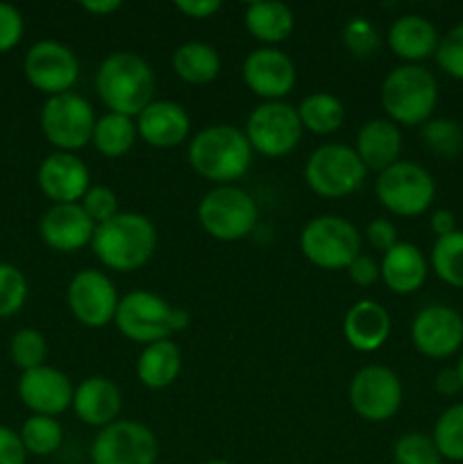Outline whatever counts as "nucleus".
<instances>
[{
  "instance_id": "nucleus-36",
  "label": "nucleus",
  "mask_w": 463,
  "mask_h": 464,
  "mask_svg": "<svg viewBox=\"0 0 463 464\" xmlns=\"http://www.w3.org/2000/svg\"><path fill=\"white\" fill-rule=\"evenodd\" d=\"M395 464H443L434 438L425 433H404L393 447Z\"/></svg>"
},
{
  "instance_id": "nucleus-18",
  "label": "nucleus",
  "mask_w": 463,
  "mask_h": 464,
  "mask_svg": "<svg viewBox=\"0 0 463 464\" xmlns=\"http://www.w3.org/2000/svg\"><path fill=\"white\" fill-rule=\"evenodd\" d=\"M243 80L259 98H266V102H277L293 89L295 66L289 54L266 45L245 57Z\"/></svg>"
},
{
  "instance_id": "nucleus-38",
  "label": "nucleus",
  "mask_w": 463,
  "mask_h": 464,
  "mask_svg": "<svg viewBox=\"0 0 463 464\" xmlns=\"http://www.w3.org/2000/svg\"><path fill=\"white\" fill-rule=\"evenodd\" d=\"M27 299V281L16 266L0 263V317L16 315Z\"/></svg>"
},
{
  "instance_id": "nucleus-19",
  "label": "nucleus",
  "mask_w": 463,
  "mask_h": 464,
  "mask_svg": "<svg viewBox=\"0 0 463 464\" xmlns=\"http://www.w3.org/2000/svg\"><path fill=\"white\" fill-rule=\"evenodd\" d=\"M41 190L53 204H80L89 186V168L73 152H53L39 166Z\"/></svg>"
},
{
  "instance_id": "nucleus-14",
  "label": "nucleus",
  "mask_w": 463,
  "mask_h": 464,
  "mask_svg": "<svg viewBox=\"0 0 463 464\" xmlns=\"http://www.w3.org/2000/svg\"><path fill=\"white\" fill-rule=\"evenodd\" d=\"M27 82L48 98L68 93L80 75V63L75 53L57 41H39L32 45L23 62Z\"/></svg>"
},
{
  "instance_id": "nucleus-16",
  "label": "nucleus",
  "mask_w": 463,
  "mask_h": 464,
  "mask_svg": "<svg viewBox=\"0 0 463 464\" xmlns=\"http://www.w3.org/2000/svg\"><path fill=\"white\" fill-rule=\"evenodd\" d=\"M411 340L422 356H452L463 344V317L445 304H429L413 317Z\"/></svg>"
},
{
  "instance_id": "nucleus-7",
  "label": "nucleus",
  "mask_w": 463,
  "mask_h": 464,
  "mask_svg": "<svg viewBox=\"0 0 463 464\" xmlns=\"http://www.w3.org/2000/svg\"><path fill=\"white\" fill-rule=\"evenodd\" d=\"M368 170L350 145L327 143L313 150L304 166V179L309 188L327 199H339L354 193L366 179Z\"/></svg>"
},
{
  "instance_id": "nucleus-10",
  "label": "nucleus",
  "mask_w": 463,
  "mask_h": 464,
  "mask_svg": "<svg viewBox=\"0 0 463 464\" xmlns=\"http://www.w3.org/2000/svg\"><path fill=\"white\" fill-rule=\"evenodd\" d=\"M302 131L298 109L281 100L259 104L245 122L250 148L261 152L263 157H284L293 152L300 145Z\"/></svg>"
},
{
  "instance_id": "nucleus-6",
  "label": "nucleus",
  "mask_w": 463,
  "mask_h": 464,
  "mask_svg": "<svg viewBox=\"0 0 463 464\" xmlns=\"http://www.w3.org/2000/svg\"><path fill=\"white\" fill-rule=\"evenodd\" d=\"M257 204L236 186H216L198 204V220L209 236L222 243H234L252 234L257 225Z\"/></svg>"
},
{
  "instance_id": "nucleus-1",
  "label": "nucleus",
  "mask_w": 463,
  "mask_h": 464,
  "mask_svg": "<svg viewBox=\"0 0 463 464\" xmlns=\"http://www.w3.org/2000/svg\"><path fill=\"white\" fill-rule=\"evenodd\" d=\"M91 247L104 267L132 272L145 266L157 249V229L150 218L123 211L95 227Z\"/></svg>"
},
{
  "instance_id": "nucleus-15",
  "label": "nucleus",
  "mask_w": 463,
  "mask_h": 464,
  "mask_svg": "<svg viewBox=\"0 0 463 464\" xmlns=\"http://www.w3.org/2000/svg\"><path fill=\"white\" fill-rule=\"evenodd\" d=\"M68 308L89 329H100L116 317L118 293L104 272L80 270L68 284Z\"/></svg>"
},
{
  "instance_id": "nucleus-48",
  "label": "nucleus",
  "mask_w": 463,
  "mask_h": 464,
  "mask_svg": "<svg viewBox=\"0 0 463 464\" xmlns=\"http://www.w3.org/2000/svg\"><path fill=\"white\" fill-rule=\"evenodd\" d=\"M431 231L436 234V238H443L457 231V218L448 208H438V211L431 213Z\"/></svg>"
},
{
  "instance_id": "nucleus-29",
  "label": "nucleus",
  "mask_w": 463,
  "mask_h": 464,
  "mask_svg": "<svg viewBox=\"0 0 463 464\" xmlns=\"http://www.w3.org/2000/svg\"><path fill=\"white\" fill-rule=\"evenodd\" d=\"M172 71L186 84H209L221 72V54L213 45L189 41L172 53Z\"/></svg>"
},
{
  "instance_id": "nucleus-41",
  "label": "nucleus",
  "mask_w": 463,
  "mask_h": 464,
  "mask_svg": "<svg viewBox=\"0 0 463 464\" xmlns=\"http://www.w3.org/2000/svg\"><path fill=\"white\" fill-rule=\"evenodd\" d=\"M82 208L86 211V216L95 222V227L103 225V222L112 220L113 216H118V198L112 188L107 186H91L86 190V195L82 198Z\"/></svg>"
},
{
  "instance_id": "nucleus-9",
  "label": "nucleus",
  "mask_w": 463,
  "mask_h": 464,
  "mask_svg": "<svg viewBox=\"0 0 463 464\" xmlns=\"http://www.w3.org/2000/svg\"><path fill=\"white\" fill-rule=\"evenodd\" d=\"M94 107L77 93L53 95L41 109V130L57 152L82 150L94 136Z\"/></svg>"
},
{
  "instance_id": "nucleus-46",
  "label": "nucleus",
  "mask_w": 463,
  "mask_h": 464,
  "mask_svg": "<svg viewBox=\"0 0 463 464\" xmlns=\"http://www.w3.org/2000/svg\"><path fill=\"white\" fill-rule=\"evenodd\" d=\"M175 9L189 18H209L221 9V0H175Z\"/></svg>"
},
{
  "instance_id": "nucleus-12",
  "label": "nucleus",
  "mask_w": 463,
  "mask_h": 464,
  "mask_svg": "<svg viewBox=\"0 0 463 464\" xmlns=\"http://www.w3.org/2000/svg\"><path fill=\"white\" fill-rule=\"evenodd\" d=\"M172 311L175 306L148 290H132L118 302L116 322L118 331L134 343L153 344L172 335Z\"/></svg>"
},
{
  "instance_id": "nucleus-34",
  "label": "nucleus",
  "mask_w": 463,
  "mask_h": 464,
  "mask_svg": "<svg viewBox=\"0 0 463 464\" xmlns=\"http://www.w3.org/2000/svg\"><path fill=\"white\" fill-rule=\"evenodd\" d=\"M431 438L440 456L452 462H463V403H454L436 420Z\"/></svg>"
},
{
  "instance_id": "nucleus-25",
  "label": "nucleus",
  "mask_w": 463,
  "mask_h": 464,
  "mask_svg": "<svg viewBox=\"0 0 463 464\" xmlns=\"http://www.w3.org/2000/svg\"><path fill=\"white\" fill-rule=\"evenodd\" d=\"M379 272L389 290L398 295H411L422 288L427 281V258L416 245L395 243L389 252H384L379 263Z\"/></svg>"
},
{
  "instance_id": "nucleus-27",
  "label": "nucleus",
  "mask_w": 463,
  "mask_h": 464,
  "mask_svg": "<svg viewBox=\"0 0 463 464\" xmlns=\"http://www.w3.org/2000/svg\"><path fill=\"white\" fill-rule=\"evenodd\" d=\"M182 370V352L171 338L145 344L136 361V376L150 390H163L172 385Z\"/></svg>"
},
{
  "instance_id": "nucleus-17",
  "label": "nucleus",
  "mask_w": 463,
  "mask_h": 464,
  "mask_svg": "<svg viewBox=\"0 0 463 464\" xmlns=\"http://www.w3.org/2000/svg\"><path fill=\"white\" fill-rule=\"evenodd\" d=\"M73 394L75 390L68 376L48 365L23 372L18 379V397L34 415H62L73 406Z\"/></svg>"
},
{
  "instance_id": "nucleus-21",
  "label": "nucleus",
  "mask_w": 463,
  "mask_h": 464,
  "mask_svg": "<svg viewBox=\"0 0 463 464\" xmlns=\"http://www.w3.org/2000/svg\"><path fill=\"white\" fill-rule=\"evenodd\" d=\"M191 121L184 107L171 100H153L136 116V131L148 145L171 150L189 136Z\"/></svg>"
},
{
  "instance_id": "nucleus-39",
  "label": "nucleus",
  "mask_w": 463,
  "mask_h": 464,
  "mask_svg": "<svg viewBox=\"0 0 463 464\" xmlns=\"http://www.w3.org/2000/svg\"><path fill=\"white\" fill-rule=\"evenodd\" d=\"M436 63L443 72H448L454 80L463 82V21L457 23L436 48Z\"/></svg>"
},
{
  "instance_id": "nucleus-13",
  "label": "nucleus",
  "mask_w": 463,
  "mask_h": 464,
  "mask_svg": "<svg viewBox=\"0 0 463 464\" xmlns=\"http://www.w3.org/2000/svg\"><path fill=\"white\" fill-rule=\"evenodd\" d=\"M350 403L366 421H389L402 406V383L384 365H368L350 383Z\"/></svg>"
},
{
  "instance_id": "nucleus-45",
  "label": "nucleus",
  "mask_w": 463,
  "mask_h": 464,
  "mask_svg": "<svg viewBox=\"0 0 463 464\" xmlns=\"http://www.w3.org/2000/svg\"><path fill=\"white\" fill-rule=\"evenodd\" d=\"M348 275L350 279H352V284L363 285V288H366V285H372L377 279H379L381 272H379V266L375 263V258L366 256V254H359V256L350 263Z\"/></svg>"
},
{
  "instance_id": "nucleus-30",
  "label": "nucleus",
  "mask_w": 463,
  "mask_h": 464,
  "mask_svg": "<svg viewBox=\"0 0 463 464\" xmlns=\"http://www.w3.org/2000/svg\"><path fill=\"white\" fill-rule=\"evenodd\" d=\"M136 136H139V131H136V125L132 122V118L109 111L95 121L91 140H94L95 150L100 154L116 159L130 152Z\"/></svg>"
},
{
  "instance_id": "nucleus-49",
  "label": "nucleus",
  "mask_w": 463,
  "mask_h": 464,
  "mask_svg": "<svg viewBox=\"0 0 463 464\" xmlns=\"http://www.w3.org/2000/svg\"><path fill=\"white\" fill-rule=\"evenodd\" d=\"M80 7L91 14H112L121 9V0H84L80 3Z\"/></svg>"
},
{
  "instance_id": "nucleus-43",
  "label": "nucleus",
  "mask_w": 463,
  "mask_h": 464,
  "mask_svg": "<svg viewBox=\"0 0 463 464\" xmlns=\"http://www.w3.org/2000/svg\"><path fill=\"white\" fill-rule=\"evenodd\" d=\"M27 451L16 430L0 426V464H25Z\"/></svg>"
},
{
  "instance_id": "nucleus-23",
  "label": "nucleus",
  "mask_w": 463,
  "mask_h": 464,
  "mask_svg": "<svg viewBox=\"0 0 463 464\" xmlns=\"http://www.w3.org/2000/svg\"><path fill=\"white\" fill-rule=\"evenodd\" d=\"M123 408V394L112 379L91 376L82 381L73 394V411L80 421L89 426H104L118 421Z\"/></svg>"
},
{
  "instance_id": "nucleus-22",
  "label": "nucleus",
  "mask_w": 463,
  "mask_h": 464,
  "mask_svg": "<svg viewBox=\"0 0 463 464\" xmlns=\"http://www.w3.org/2000/svg\"><path fill=\"white\" fill-rule=\"evenodd\" d=\"M343 334L354 352L372 353L389 340L390 315L379 302L359 299L350 306L343 320Z\"/></svg>"
},
{
  "instance_id": "nucleus-40",
  "label": "nucleus",
  "mask_w": 463,
  "mask_h": 464,
  "mask_svg": "<svg viewBox=\"0 0 463 464\" xmlns=\"http://www.w3.org/2000/svg\"><path fill=\"white\" fill-rule=\"evenodd\" d=\"M343 44L357 57H370L379 48V36H377L375 25L368 18L357 16L345 23L343 27Z\"/></svg>"
},
{
  "instance_id": "nucleus-20",
  "label": "nucleus",
  "mask_w": 463,
  "mask_h": 464,
  "mask_svg": "<svg viewBox=\"0 0 463 464\" xmlns=\"http://www.w3.org/2000/svg\"><path fill=\"white\" fill-rule=\"evenodd\" d=\"M95 222L82 204H53L41 216L39 234L48 247L57 252H75L94 240Z\"/></svg>"
},
{
  "instance_id": "nucleus-26",
  "label": "nucleus",
  "mask_w": 463,
  "mask_h": 464,
  "mask_svg": "<svg viewBox=\"0 0 463 464\" xmlns=\"http://www.w3.org/2000/svg\"><path fill=\"white\" fill-rule=\"evenodd\" d=\"M386 39H389V48L407 63L425 62L427 57L436 54L440 41L431 21H427L420 14H404L395 18Z\"/></svg>"
},
{
  "instance_id": "nucleus-50",
  "label": "nucleus",
  "mask_w": 463,
  "mask_h": 464,
  "mask_svg": "<svg viewBox=\"0 0 463 464\" xmlns=\"http://www.w3.org/2000/svg\"><path fill=\"white\" fill-rule=\"evenodd\" d=\"M457 372H458V379H461V385H463V356L458 358V365H457Z\"/></svg>"
},
{
  "instance_id": "nucleus-35",
  "label": "nucleus",
  "mask_w": 463,
  "mask_h": 464,
  "mask_svg": "<svg viewBox=\"0 0 463 464\" xmlns=\"http://www.w3.org/2000/svg\"><path fill=\"white\" fill-rule=\"evenodd\" d=\"M420 136L427 150L438 157H457L463 150V127L449 118H429L422 125Z\"/></svg>"
},
{
  "instance_id": "nucleus-28",
  "label": "nucleus",
  "mask_w": 463,
  "mask_h": 464,
  "mask_svg": "<svg viewBox=\"0 0 463 464\" xmlns=\"http://www.w3.org/2000/svg\"><path fill=\"white\" fill-rule=\"evenodd\" d=\"M295 25V18L291 7L277 0H259V3H250L245 7V27L254 39L263 41V44H281L291 36Z\"/></svg>"
},
{
  "instance_id": "nucleus-47",
  "label": "nucleus",
  "mask_w": 463,
  "mask_h": 464,
  "mask_svg": "<svg viewBox=\"0 0 463 464\" xmlns=\"http://www.w3.org/2000/svg\"><path fill=\"white\" fill-rule=\"evenodd\" d=\"M434 388H436V392L443 394V397H454V394L461 392L463 385H461V379H458L457 367H448V370H440L438 374H436Z\"/></svg>"
},
{
  "instance_id": "nucleus-44",
  "label": "nucleus",
  "mask_w": 463,
  "mask_h": 464,
  "mask_svg": "<svg viewBox=\"0 0 463 464\" xmlns=\"http://www.w3.org/2000/svg\"><path fill=\"white\" fill-rule=\"evenodd\" d=\"M366 238L375 249L389 252V249L398 243V229H395L393 222L386 220V218H377V220H372L370 225H368Z\"/></svg>"
},
{
  "instance_id": "nucleus-11",
  "label": "nucleus",
  "mask_w": 463,
  "mask_h": 464,
  "mask_svg": "<svg viewBox=\"0 0 463 464\" xmlns=\"http://www.w3.org/2000/svg\"><path fill=\"white\" fill-rule=\"evenodd\" d=\"M157 456V435L132 420H118L100 429L91 444L94 464H154Z\"/></svg>"
},
{
  "instance_id": "nucleus-3",
  "label": "nucleus",
  "mask_w": 463,
  "mask_h": 464,
  "mask_svg": "<svg viewBox=\"0 0 463 464\" xmlns=\"http://www.w3.org/2000/svg\"><path fill=\"white\" fill-rule=\"evenodd\" d=\"M189 163L204 179L227 186L248 172L252 148L245 131L232 125H212L200 130L189 143Z\"/></svg>"
},
{
  "instance_id": "nucleus-31",
  "label": "nucleus",
  "mask_w": 463,
  "mask_h": 464,
  "mask_svg": "<svg viewBox=\"0 0 463 464\" xmlns=\"http://www.w3.org/2000/svg\"><path fill=\"white\" fill-rule=\"evenodd\" d=\"M300 122L313 134H334L345 121V107L336 95L311 93L300 102Z\"/></svg>"
},
{
  "instance_id": "nucleus-8",
  "label": "nucleus",
  "mask_w": 463,
  "mask_h": 464,
  "mask_svg": "<svg viewBox=\"0 0 463 464\" xmlns=\"http://www.w3.org/2000/svg\"><path fill=\"white\" fill-rule=\"evenodd\" d=\"M377 199L386 211L399 218H416L431 207L436 198V181L422 166L398 161L377 177Z\"/></svg>"
},
{
  "instance_id": "nucleus-42",
  "label": "nucleus",
  "mask_w": 463,
  "mask_h": 464,
  "mask_svg": "<svg viewBox=\"0 0 463 464\" xmlns=\"http://www.w3.org/2000/svg\"><path fill=\"white\" fill-rule=\"evenodd\" d=\"M23 16L14 5L0 3V53H7L21 41Z\"/></svg>"
},
{
  "instance_id": "nucleus-37",
  "label": "nucleus",
  "mask_w": 463,
  "mask_h": 464,
  "mask_svg": "<svg viewBox=\"0 0 463 464\" xmlns=\"http://www.w3.org/2000/svg\"><path fill=\"white\" fill-rule=\"evenodd\" d=\"M9 353H12L14 365L21 367L23 372L34 370V367L44 365L45 356H48V343L39 331L21 329L14 334L12 343H9Z\"/></svg>"
},
{
  "instance_id": "nucleus-24",
  "label": "nucleus",
  "mask_w": 463,
  "mask_h": 464,
  "mask_svg": "<svg viewBox=\"0 0 463 464\" xmlns=\"http://www.w3.org/2000/svg\"><path fill=\"white\" fill-rule=\"evenodd\" d=\"M354 150H357L366 170L384 172L386 168L398 163L399 152H402V131L389 118L368 121L359 130Z\"/></svg>"
},
{
  "instance_id": "nucleus-4",
  "label": "nucleus",
  "mask_w": 463,
  "mask_h": 464,
  "mask_svg": "<svg viewBox=\"0 0 463 464\" xmlns=\"http://www.w3.org/2000/svg\"><path fill=\"white\" fill-rule=\"evenodd\" d=\"M438 102V84L427 68L404 63L381 84V107L395 125H425Z\"/></svg>"
},
{
  "instance_id": "nucleus-33",
  "label": "nucleus",
  "mask_w": 463,
  "mask_h": 464,
  "mask_svg": "<svg viewBox=\"0 0 463 464\" xmlns=\"http://www.w3.org/2000/svg\"><path fill=\"white\" fill-rule=\"evenodd\" d=\"M21 442L27 453L32 456H50L62 447L64 430L54 417L45 415H32L30 420L23 421L21 429Z\"/></svg>"
},
{
  "instance_id": "nucleus-5",
  "label": "nucleus",
  "mask_w": 463,
  "mask_h": 464,
  "mask_svg": "<svg viewBox=\"0 0 463 464\" xmlns=\"http://www.w3.org/2000/svg\"><path fill=\"white\" fill-rule=\"evenodd\" d=\"M304 258L322 270H348L361 254V236L357 227L340 216H318L304 225L300 234Z\"/></svg>"
},
{
  "instance_id": "nucleus-51",
  "label": "nucleus",
  "mask_w": 463,
  "mask_h": 464,
  "mask_svg": "<svg viewBox=\"0 0 463 464\" xmlns=\"http://www.w3.org/2000/svg\"><path fill=\"white\" fill-rule=\"evenodd\" d=\"M202 464H232V462H225V460H209V462H202Z\"/></svg>"
},
{
  "instance_id": "nucleus-2",
  "label": "nucleus",
  "mask_w": 463,
  "mask_h": 464,
  "mask_svg": "<svg viewBox=\"0 0 463 464\" xmlns=\"http://www.w3.org/2000/svg\"><path fill=\"white\" fill-rule=\"evenodd\" d=\"M154 72L141 54L112 53L95 72V91L112 113L139 116L154 95Z\"/></svg>"
},
{
  "instance_id": "nucleus-32",
  "label": "nucleus",
  "mask_w": 463,
  "mask_h": 464,
  "mask_svg": "<svg viewBox=\"0 0 463 464\" xmlns=\"http://www.w3.org/2000/svg\"><path fill=\"white\" fill-rule=\"evenodd\" d=\"M431 267L436 276L452 288H463V231L436 238L431 247Z\"/></svg>"
}]
</instances>
